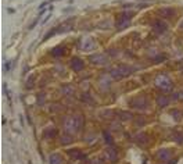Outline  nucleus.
Here are the masks:
<instances>
[{"mask_svg":"<svg viewBox=\"0 0 183 164\" xmlns=\"http://www.w3.org/2000/svg\"><path fill=\"white\" fill-rule=\"evenodd\" d=\"M82 67H83L82 60H79V58H72V61H71V68H74L75 71H79V70H82Z\"/></svg>","mask_w":183,"mask_h":164,"instance_id":"1","label":"nucleus"},{"mask_svg":"<svg viewBox=\"0 0 183 164\" xmlns=\"http://www.w3.org/2000/svg\"><path fill=\"white\" fill-rule=\"evenodd\" d=\"M104 63L106 60H104V57L103 56H92V63Z\"/></svg>","mask_w":183,"mask_h":164,"instance_id":"2","label":"nucleus"},{"mask_svg":"<svg viewBox=\"0 0 183 164\" xmlns=\"http://www.w3.org/2000/svg\"><path fill=\"white\" fill-rule=\"evenodd\" d=\"M58 159H60V156L54 154V156H52V161H50V163H52V164H61V161H57Z\"/></svg>","mask_w":183,"mask_h":164,"instance_id":"3","label":"nucleus"},{"mask_svg":"<svg viewBox=\"0 0 183 164\" xmlns=\"http://www.w3.org/2000/svg\"><path fill=\"white\" fill-rule=\"evenodd\" d=\"M69 154H71V156H74L75 159H78V157H81V156H82V154L79 153V152H76V150H74V152H69Z\"/></svg>","mask_w":183,"mask_h":164,"instance_id":"4","label":"nucleus"}]
</instances>
